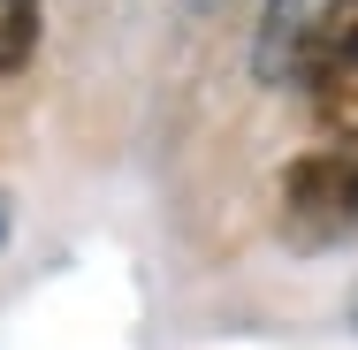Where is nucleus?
<instances>
[{
  "label": "nucleus",
  "instance_id": "obj_2",
  "mask_svg": "<svg viewBox=\"0 0 358 350\" xmlns=\"http://www.w3.org/2000/svg\"><path fill=\"white\" fill-rule=\"evenodd\" d=\"M297 84H305L313 122H320L328 138L358 130V0H343V8L328 15V31L313 38V54H305Z\"/></svg>",
  "mask_w": 358,
  "mask_h": 350
},
{
  "label": "nucleus",
  "instance_id": "obj_3",
  "mask_svg": "<svg viewBox=\"0 0 358 350\" xmlns=\"http://www.w3.org/2000/svg\"><path fill=\"white\" fill-rule=\"evenodd\" d=\"M336 8L343 0H267L259 8V38H252V69L267 76V84H289V76L305 69V54H313V38L328 31Z\"/></svg>",
  "mask_w": 358,
  "mask_h": 350
},
{
  "label": "nucleus",
  "instance_id": "obj_4",
  "mask_svg": "<svg viewBox=\"0 0 358 350\" xmlns=\"http://www.w3.org/2000/svg\"><path fill=\"white\" fill-rule=\"evenodd\" d=\"M38 31H46V0H0V76L31 69Z\"/></svg>",
  "mask_w": 358,
  "mask_h": 350
},
{
  "label": "nucleus",
  "instance_id": "obj_5",
  "mask_svg": "<svg viewBox=\"0 0 358 350\" xmlns=\"http://www.w3.org/2000/svg\"><path fill=\"white\" fill-rule=\"evenodd\" d=\"M351 328H358V289H351Z\"/></svg>",
  "mask_w": 358,
  "mask_h": 350
},
{
  "label": "nucleus",
  "instance_id": "obj_1",
  "mask_svg": "<svg viewBox=\"0 0 358 350\" xmlns=\"http://www.w3.org/2000/svg\"><path fill=\"white\" fill-rule=\"evenodd\" d=\"M282 221L297 228V244H336V236L358 228V130L328 138L320 152H305V160H289Z\"/></svg>",
  "mask_w": 358,
  "mask_h": 350
}]
</instances>
